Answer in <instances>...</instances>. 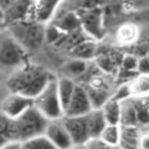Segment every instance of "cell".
Returning a JSON list of instances; mask_svg holds the SVG:
<instances>
[{"mask_svg":"<svg viewBox=\"0 0 149 149\" xmlns=\"http://www.w3.org/2000/svg\"><path fill=\"white\" fill-rule=\"evenodd\" d=\"M148 55L138 57L137 62V74H148Z\"/></svg>","mask_w":149,"mask_h":149,"instance_id":"31","label":"cell"},{"mask_svg":"<svg viewBox=\"0 0 149 149\" xmlns=\"http://www.w3.org/2000/svg\"><path fill=\"white\" fill-rule=\"evenodd\" d=\"M51 24L55 25L65 35L81 29L80 20H78V16L74 11H66L62 15H60L57 20H55Z\"/></svg>","mask_w":149,"mask_h":149,"instance_id":"16","label":"cell"},{"mask_svg":"<svg viewBox=\"0 0 149 149\" xmlns=\"http://www.w3.org/2000/svg\"><path fill=\"white\" fill-rule=\"evenodd\" d=\"M47 123L49 119L31 106L16 118L9 119L8 139L9 142L22 143L30 138L44 134Z\"/></svg>","mask_w":149,"mask_h":149,"instance_id":"2","label":"cell"},{"mask_svg":"<svg viewBox=\"0 0 149 149\" xmlns=\"http://www.w3.org/2000/svg\"><path fill=\"white\" fill-rule=\"evenodd\" d=\"M88 67H90V63L87 61L72 58L63 65V71L67 74H70L71 77H82L88 71Z\"/></svg>","mask_w":149,"mask_h":149,"instance_id":"25","label":"cell"},{"mask_svg":"<svg viewBox=\"0 0 149 149\" xmlns=\"http://www.w3.org/2000/svg\"><path fill=\"white\" fill-rule=\"evenodd\" d=\"M63 35L65 34H62V32L52 24H50L47 27H45V40H47V42H50V44L55 45L57 41L62 39Z\"/></svg>","mask_w":149,"mask_h":149,"instance_id":"28","label":"cell"},{"mask_svg":"<svg viewBox=\"0 0 149 149\" xmlns=\"http://www.w3.org/2000/svg\"><path fill=\"white\" fill-rule=\"evenodd\" d=\"M130 97H144L148 96L149 78L148 74H136L132 80L125 82Z\"/></svg>","mask_w":149,"mask_h":149,"instance_id":"21","label":"cell"},{"mask_svg":"<svg viewBox=\"0 0 149 149\" xmlns=\"http://www.w3.org/2000/svg\"><path fill=\"white\" fill-rule=\"evenodd\" d=\"M92 109L90 98L86 92V88L83 85L76 83L73 93L71 96L68 104L63 109V116L66 117H78V116H85Z\"/></svg>","mask_w":149,"mask_h":149,"instance_id":"7","label":"cell"},{"mask_svg":"<svg viewBox=\"0 0 149 149\" xmlns=\"http://www.w3.org/2000/svg\"><path fill=\"white\" fill-rule=\"evenodd\" d=\"M27 54L16 40L9 34V31L0 30V71H14L24 65Z\"/></svg>","mask_w":149,"mask_h":149,"instance_id":"5","label":"cell"},{"mask_svg":"<svg viewBox=\"0 0 149 149\" xmlns=\"http://www.w3.org/2000/svg\"><path fill=\"white\" fill-rule=\"evenodd\" d=\"M74 86H76V82L70 77L57 78V92H58V98H60V102H61L62 109L66 108V106L68 104L70 100H71Z\"/></svg>","mask_w":149,"mask_h":149,"instance_id":"22","label":"cell"},{"mask_svg":"<svg viewBox=\"0 0 149 149\" xmlns=\"http://www.w3.org/2000/svg\"><path fill=\"white\" fill-rule=\"evenodd\" d=\"M141 39V27L132 21L119 24L114 32V42L120 47H130L138 44Z\"/></svg>","mask_w":149,"mask_h":149,"instance_id":"12","label":"cell"},{"mask_svg":"<svg viewBox=\"0 0 149 149\" xmlns=\"http://www.w3.org/2000/svg\"><path fill=\"white\" fill-rule=\"evenodd\" d=\"M72 149H87L85 146H80V147H73Z\"/></svg>","mask_w":149,"mask_h":149,"instance_id":"37","label":"cell"},{"mask_svg":"<svg viewBox=\"0 0 149 149\" xmlns=\"http://www.w3.org/2000/svg\"><path fill=\"white\" fill-rule=\"evenodd\" d=\"M16 42L29 55L37 51L45 40V26L35 20H20L6 26Z\"/></svg>","mask_w":149,"mask_h":149,"instance_id":"3","label":"cell"},{"mask_svg":"<svg viewBox=\"0 0 149 149\" xmlns=\"http://www.w3.org/2000/svg\"><path fill=\"white\" fill-rule=\"evenodd\" d=\"M102 114L106 119L107 124H116L119 125V117H120V102L109 97L103 106L101 107Z\"/></svg>","mask_w":149,"mask_h":149,"instance_id":"20","label":"cell"},{"mask_svg":"<svg viewBox=\"0 0 149 149\" xmlns=\"http://www.w3.org/2000/svg\"><path fill=\"white\" fill-rule=\"evenodd\" d=\"M61 119L70 138H71L73 147L85 146L90 141V134H88L85 116H78V117H66V116H63Z\"/></svg>","mask_w":149,"mask_h":149,"instance_id":"8","label":"cell"},{"mask_svg":"<svg viewBox=\"0 0 149 149\" xmlns=\"http://www.w3.org/2000/svg\"><path fill=\"white\" fill-rule=\"evenodd\" d=\"M60 0H31V9L35 8V16L37 22L47 20L55 11V8Z\"/></svg>","mask_w":149,"mask_h":149,"instance_id":"18","label":"cell"},{"mask_svg":"<svg viewBox=\"0 0 149 149\" xmlns=\"http://www.w3.org/2000/svg\"><path fill=\"white\" fill-rule=\"evenodd\" d=\"M85 147L87 149H120L118 146H109V144L100 141L98 138L90 139V141L85 144Z\"/></svg>","mask_w":149,"mask_h":149,"instance_id":"30","label":"cell"},{"mask_svg":"<svg viewBox=\"0 0 149 149\" xmlns=\"http://www.w3.org/2000/svg\"><path fill=\"white\" fill-rule=\"evenodd\" d=\"M119 125L122 127H138L137 113L134 109L133 102L130 97L127 100L120 101V117H119Z\"/></svg>","mask_w":149,"mask_h":149,"instance_id":"19","label":"cell"},{"mask_svg":"<svg viewBox=\"0 0 149 149\" xmlns=\"http://www.w3.org/2000/svg\"><path fill=\"white\" fill-rule=\"evenodd\" d=\"M31 11V0H15L4 11V27L13 22L26 20Z\"/></svg>","mask_w":149,"mask_h":149,"instance_id":"13","label":"cell"},{"mask_svg":"<svg viewBox=\"0 0 149 149\" xmlns=\"http://www.w3.org/2000/svg\"><path fill=\"white\" fill-rule=\"evenodd\" d=\"M14 1H15V0H0V9H1L3 11H5Z\"/></svg>","mask_w":149,"mask_h":149,"instance_id":"34","label":"cell"},{"mask_svg":"<svg viewBox=\"0 0 149 149\" xmlns=\"http://www.w3.org/2000/svg\"><path fill=\"white\" fill-rule=\"evenodd\" d=\"M55 77L44 66L25 62L11 72L6 80V87L10 93H17L34 100Z\"/></svg>","mask_w":149,"mask_h":149,"instance_id":"1","label":"cell"},{"mask_svg":"<svg viewBox=\"0 0 149 149\" xmlns=\"http://www.w3.org/2000/svg\"><path fill=\"white\" fill-rule=\"evenodd\" d=\"M146 128L141 127H122L119 125V141L118 147L120 149H138L139 138Z\"/></svg>","mask_w":149,"mask_h":149,"instance_id":"14","label":"cell"},{"mask_svg":"<svg viewBox=\"0 0 149 149\" xmlns=\"http://www.w3.org/2000/svg\"><path fill=\"white\" fill-rule=\"evenodd\" d=\"M45 136L57 149H72L73 144L68 133L62 123V119L49 120L47 127L45 129Z\"/></svg>","mask_w":149,"mask_h":149,"instance_id":"11","label":"cell"},{"mask_svg":"<svg viewBox=\"0 0 149 149\" xmlns=\"http://www.w3.org/2000/svg\"><path fill=\"white\" fill-rule=\"evenodd\" d=\"M134 109L137 113L138 127L146 128L148 124V96L144 97H130Z\"/></svg>","mask_w":149,"mask_h":149,"instance_id":"23","label":"cell"},{"mask_svg":"<svg viewBox=\"0 0 149 149\" xmlns=\"http://www.w3.org/2000/svg\"><path fill=\"white\" fill-rule=\"evenodd\" d=\"M4 27V11L0 9V29Z\"/></svg>","mask_w":149,"mask_h":149,"instance_id":"36","label":"cell"},{"mask_svg":"<svg viewBox=\"0 0 149 149\" xmlns=\"http://www.w3.org/2000/svg\"><path fill=\"white\" fill-rule=\"evenodd\" d=\"M85 119H86V123H87V129H88V134H90V139L98 138L101 132L107 125L101 108H92L87 114H85Z\"/></svg>","mask_w":149,"mask_h":149,"instance_id":"15","label":"cell"},{"mask_svg":"<svg viewBox=\"0 0 149 149\" xmlns=\"http://www.w3.org/2000/svg\"><path fill=\"white\" fill-rule=\"evenodd\" d=\"M86 88V92L90 98L92 108H101L103 103L109 98V93L107 88H97V87H91V86H83Z\"/></svg>","mask_w":149,"mask_h":149,"instance_id":"24","label":"cell"},{"mask_svg":"<svg viewBox=\"0 0 149 149\" xmlns=\"http://www.w3.org/2000/svg\"><path fill=\"white\" fill-rule=\"evenodd\" d=\"M97 46L98 44L93 40H85L80 42L77 46L70 51V55L72 56V58H77V60H82V61H91L95 58L96 51H97Z\"/></svg>","mask_w":149,"mask_h":149,"instance_id":"17","label":"cell"},{"mask_svg":"<svg viewBox=\"0 0 149 149\" xmlns=\"http://www.w3.org/2000/svg\"><path fill=\"white\" fill-rule=\"evenodd\" d=\"M74 13L78 16L82 31L87 35L88 39L96 41V42L103 39L106 35L103 9L100 6H95L90 9H81Z\"/></svg>","mask_w":149,"mask_h":149,"instance_id":"6","label":"cell"},{"mask_svg":"<svg viewBox=\"0 0 149 149\" xmlns=\"http://www.w3.org/2000/svg\"><path fill=\"white\" fill-rule=\"evenodd\" d=\"M123 55L117 49L107 47V46H97L95 55V61L97 68L106 73H114L119 68Z\"/></svg>","mask_w":149,"mask_h":149,"instance_id":"9","label":"cell"},{"mask_svg":"<svg viewBox=\"0 0 149 149\" xmlns=\"http://www.w3.org/2000/svg\"><path fill=\"white\" fill-rule=\"evenodd\" d=\"M32 101V106L49 120L61 119L63 117V109L57 92V77L52 78Z\"/></svg>","mask_w":149,"mask_h":149,"instance_id":"4","label":"cell"},{"mask_svg":"<svg viewBox=\"0 0 149 149\" xmlns=\"http://www.w3.org/2000/svg\"><path fill=\"white\" fill-rule=\"evenodd\" d=\"M100 141L104 142L109 146H118V141H119V125L116 124H107L103 128V130L101 132Z\"/></svg>","mask_w":149,"mask_h":149,"instance_id":"27","label":"cell"},{"mask_svg":"<svg viewBox=\"0 0 149 149\" xmlns=\"http://www.w3.org/2000/svg\"><path fill=\"white\" fill-rule=\"evenodd\" d=\"M124 9L132 11H142L148 8V0H120Z\"/></svg>","mask_w":149,"mask_h":149,"instance_id":"29","label":"cell"},{"mask_svg":"<svg viewBox=\"0 0 149 149\" xmlns=\"http://www.w3.org/2000/svg\"><path fill=\"white\" fill-rule=\"evenodd\" d=\"M0 149H21V144L17 142H9Z\"/></svg>","mask_w":149,"mask_h":149,"instance_id":"33","label":"cell"},{"mask_svg":"<svg viewBox=\"0 0 149 149\" xmlns=\"http://www.w3.org/2000/svg\"><path fill=\"white\" fill-rule=\"evenodd\" d=\"M20 144L21 149H57L45 134H40L37 137L30 138Z\"/></svg>","mask_w":149,"mask_h":149,"instance_id":"26","label":"cell"},{"mask_svg":"<svg viewBox=\"0 0 149 149\" xmlns=\"http://www.w3.org/2000/svg\"><path fill=\"white\" fill-rule=\"evenodd\" d=\"M6 143H9L8 138H6L5 136H4V134H1V133H0V148H1V147H4V146H5Z\"/></svg>","mask_w":149,"mask_h":149,"instance_id":"35","label":"cell"},{"mask_svg":"<svg viewBox=\"0 0 149 149\" xmlns=\"http://www.w3.org/2000/svg\"><path fill=\"white\" fill-rule=\"evenodd\" d=\"M138 149H149V137H148V132L146 129L142 132L141 138H139Z\"/></svg>","mask_w":149,"mask_h":149,"instance_id":"32","label":"cell"},{"mask_svg":"<svg viewBox=\"0 0 149 149\" xmlns=\"http://www.w3.org/2000/svg\"><path fill=\"white\" fill-rule=\"evenodd\" d=\"M32 104H34V101L29 97L17 95V93H10L5 97V100L0 106V113H3L9 119H14L27 108H30Z\"/></svg>","mask_w":149,"mask_h":149,"instance_id":"10","label":"cell"}]
</instances>
